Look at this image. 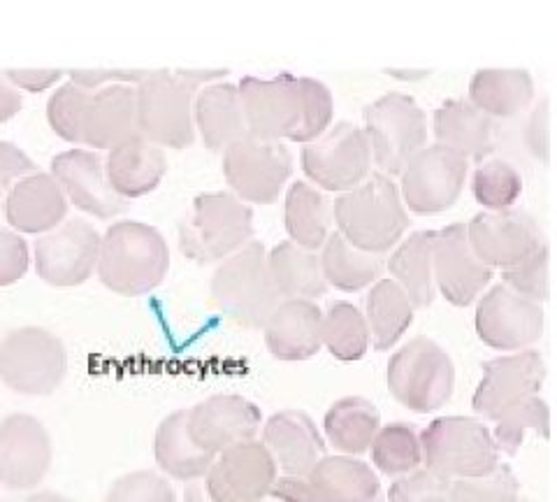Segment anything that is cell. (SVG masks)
<instances>
[{"instance_id":"ba28073f","label":"cell","mask_w":557,"mask_h":502,"mask_svg":"<svg viewBox=\"0 0 557 502\" xmlns=\"http://www.w3.org/2000/svg\"><path fill=\"white\" fill-rule=\"evenodd\" d=\"M364 135L381 175H403L428 145V119L411 96L391 91L364 108Z\"/></svg>"},{"instance_id":"8d00e7d4","label":"cell","mask_w":557,"mask_h":502,"mask_svg":"<svg viewBox=\"0 0 557 502\" xmlns=\"http://www.w3.org/2000/svg\"><path fill=\"white\" fill-rule=\"evenodd\" d=\"M321 258V270L325 284L339 291L354 293L376 282L383 270V258L368 254L348 242L339 233H330Z\"/></svg>"},{"instance_id":"1f68e13d","label":"cell","mask_w":557,"mask_h":502,"mask_svg":"<svg viewBox=\"0 0 557 502\" xmlns=\"http://www.w3.org/2000/svg\"><path fill=\"white\" fill-rule=\"evenodd\" d=\"M270 280L282 301H311L325 296L321 258L317 252H307L295 242H278L268 256Z\"/></svg>"},{"instance_id":"f5cc1de1","label":"cell","mask_w":557,"mask_h":502,"mask_svg":"<svg viewBox=\"0 0 557 502\" xmlns=\"http://www.w3.org/2000/svg\"><path fill=\"white\" fill-rule=\"evenodd\" d=\"M5 77L16 91L40 94L54 86L63 77V71H59V68H49V71H42V68H10V71H5Z\"/></svg>"},{"instance_id":"277c9868","label":"cell","mask_w":557,"mask_h":502,"mask_svg":"<svg viewBox=\"0 0 557 502\" xmlns=\"http://www.w3.org/2000/svg\"><path fill=\"white\" fill-rule=\"evenodd\" d=\"M212 303L242 328H263L282 303L270 280L263 242H249L212 274Z\"/></svg>"},{"instance_id":"8992f818","label":"cell","mask_w":557,"mask_h":502,"mask_svg":"<svg viewBox=\"0 0 557 502\" xmlns=\"http://www.w3.org/2000/svg\"><path fill=\"white\" fill-rule=\"evenodd\" d=\"M198 86L180 71H151L135 89L137 133L156 147L184 149L196 137L194 100Z\"/></svg>"},{"instance_id":"7dc6e473","label":"cell","mask_w":557,"mask_h":502,"mask_svg":"<svg viewBox=\"0 0 557 502\" xmlns=\"http://www.w3.org/2000/svg\"><path fill=\"white\" fill-rule=\"evenodd\" d=\"M448 491L450 479L430 470H416L393 483L388 502H448Z\"/></svg>"},{"instance_id":"7402d4cb","label":"cell","mask_w":557,"mask_h":502,"mask_svg":"<svg viewBox=\"0 0 557 502\" xmlns=\"http://www.w3.org/2000/svg\"><path fill=\"white\" fill-rule=\"evenodd\" d=\"M51 177L59 182L67 203L98 219H112L126 210V200L110 186L104 161L91 149H67L51 159Z\"/></svg>"},{"instance_id":"d590c367","label":"cell","mask_w":557,"mask_h":502,"mask_svg":"<svg viewBox=\"0 0 557 502\" xmlns=\"http://www.w3.org/2000/svg\"><path fill=\"white\" fill-rule=\"evenodd\" d=\"M333 223V203L307 182H293L286 194V231L290 242L317 252L325 245Z\"/></svg>"},{"instance_id":"8fae6325","label":"cell","mask_w":557,"mask_h":502,"mask_svg":"<svg viewBox=\"0 0 557 502\" xmlns=\"http://www.w3.org/2000/svg\"><path fill=\"white\" fill-rule=\"evenodd\" d=\"M276 465L263 442H244L214 458L207 475L188 481L186 502H263Z\"/></svg>"},{"instance_id":"5bb4252c","label":"cell","mask_w":557,"mask_h":502,"mask_svg":"<svg viewBox=\"0 0 557 502\" xmlns=\"http://www.w3.org/2000/svg\"><path fill=\"white\" fill-rule=\"evenodd\" d=\"M100 233L86 219H70L35 242V270L51 286H79L94 274Z\"/></svg>"},{"instance_id":"9c48e42d","label":"cell","mask_w":557,"mask_h":502,"mask_svg":"<svg viewBox=\"0 0 557 502\" xmlns=\"http://www.w3.org/2000/svg\"><path fill=\"white\" fill-rule=\"evenodd\" d=\"M456 387V366L442 344L416 338L393 354L388 389L407 409L428 414L444 407Z\"/></svg>"},{"instance_id":"6f0895ef","label":"cell","mask_w":557,"mask_h":502,"mask_svg":"<svg viewBox=\"0 0 557 502\" xmlns=\"http://www.w3.org/2000/svg\"><path fill=\"white\" fill-rule=\"evenodd\" d=\"M370 502H383V498L379 495V498H374V500H370Z\"/></svg>"},{"instance_id":"7c38bea8","label":"cell","mask_w":557,"mask_h":502,"mask_svg":"<svg viewBox=\"0 0 557 502\" xmlns=\"http://www.w3.org/2000/svg\"><path fill=\"white\" fill-rule=\"evenodd\" d=\"M372 149L356 124L339 121L302 149L305 175L325 192H354L370 177Z\"/></svg>"},{"instance_id":"74e56055","label":"cell","mask_w":557,"mask_h":502,"mask_svg":"<svg viewBox=\"0 0 557 502\" xmlns=\"http://www.w3.org/2000/svg\"><path fill=\"white\" fill-rule=\"evenodd\" d=\"M413 305L393 280H379L368 296V328L374 350L386 352L413 323Z\"/></svg>"},{"instance_id":"9a60e30c","label":"cell","mask_w":557,"mask_h":502,"mask_svg":"<svg viewBox=\"0 0 557 502\" xmlns=\"http://www.w3.org/2000/svg\"><path fill=\"white\" fill-rule=\"evenodd\" d=\"M467 161L440 145L418 151L403 170V198L411 212L440 215L460 198Z\"/></svg>"},{"instance_id":"7bdbcfd3","label":"cell","mask_w":557,"mask_h":502,"mask_svg":"<svg viewBox=\"0 0 557 502\" xmlns=\"http://www.w3.org/2000/svg\"><path fill=\"white\" fill-rule=\"evenodd\" d=\"M520 483L509 465H497L493 473L474 479L450 481L448 502H518Z\"/></svg>"},{"instance_id":"836d02e7","label":"cell","mask_w":557,"mask_h":502,"mask_svg":"<svg viewBox=\"0 0 557 502\" xmlns=\"http://www.w3.org/2000/svg\"><path fill=\"white\" fill-rule=\"evenodd\" d=\"M434 231H416L391 254L393 282L407 293L413 307H430L437 296L432 277Z\"/></svg>"},{"instance_id":"bcb514c9","label":"cell","mask_w":557,"mask_h":502,"mask_svg":"<svg viewBox=\"0 0 557 502\" xmlns=\"http://www.w3.org/2000/svg\"><path fill=\"white\" fill-rule=\"evenodd\" d=\"M104 502H177V498L165 477L139 470L119 477Z\"/></svg>"},{"instance_id":"ab89813d","label":"cell","mask_w":557,"mask_h":502,"mask_svg":"<svg viewBox=\"0 0 557 502\" xmlns=\"http://www.w3.org/2000/svg\"><path fill=\"white\" fill-rule=\"evenodd\" d=\"M370 449L374 465L388 477L411 475L423 463L421 438L409 424H391L386 428H379Z\"/></svg>"},{"instance_id":"83f0119b","label":"cell","mask_w":557,"mask_h":502,"mask_svg":"<svg viewBox=\"0 0 557 502\" xmlns=\"http://www.w3.org/2000/svg\"><path fill=\"white\" fill-rule=\"evenodd\" d=\"M434 137L437 145L462 156L465 161H483L495 149L493 119L476 110L465 98H450L434 112Z\"/></svg>"},{"instance_id":"ee69618b","label":"cell","mask_w":557,"mask_h":502,"mask_svg":"<svg viewBox=\"0 0 557 502\" xmlns=\"http://www.w3.org/2000/svg\"><path fill=\"white\" fill-rule=\"evenodd\" d=\"M89 91L82 86L67 82L49 96L47 102V121L54 133L67 143L82 145V126H84V112L89 106Z\"/></svg>"},{"instance_id":"2e32d148","label":"cell","mask_w":557,"mask_h":502,"mask_svg":"<svg viewBox=\"0 0 557 502\" xmlns=\"http://www.w3.org/2000/svg\"><path fill=\"white\" fill-rule=\"evenodd\" d=\"M465 229L474 256L491 270L511 268L546 245L539 223L522 210L481 212Z\"/></svg>"},{"instance_id":"ac0fdd59","label":"cell","mask_w":557,"mask_h":502,"mask_svg":"<svg viewBox=\"0 0 557 502\" xmlns=\"http://www.w3.org/2000/svg\"><path fill=\"white\" fill-rule=\"evenodd\" d=\"M476 333L487 347L520 352L544 333V307L504 284L493 286L476 305Z\"/></svg>"},{"instance_id":"c3c4849f","label":"cell","mask_w":557,"mask_h":502,"mask_svg":"<svg viewBox=\"0 0 557 502\" xmlns=\"http://www.w3.org/2000/svg\"><path fill=\"white\" fill-rule=\"evenodd\" d=\"M30 264L26 240L8 229H0V286H12L22 280Z\"/></svg>"},{"instance_id":"ffe728a7","label":"cell","mask_w":557,"mask_h":502,"mask_svg":"<svg viewBox=\"0 0 557 502\" xmlns=\"http://www.w3.org/2000/svg\"><path fill=\"white\" fill-rule=\"evenodd\" d=\"M432 277L442 296L456 307L472 305L491 284L493 270L483 266L469 247L465 223H450L442 231H434Z\"/></svg>"},{"instance_id":"cb8c5ba5","label":"cell","mask_w":557,"mask_h":502,"mask_svg":"<svg viewBox=\"0 0 557 502\" xmlns=\"http://www.w3.org/2000/svg\"><path fill=\"white\" fill-rule=\"evenodd\" d=\"M3 215L14 233L54 231L67 215V198L51 172H30L5 198Z\"/></svg>"},{"instance_id":"e0dca14e","label":"cell","mask_w":557,"mask_h":502,"mask_svg":"<svg viewBox=\"0 0 557 502\" xmlns=\"http://www.w3.org/2000/svg\"><path fill=\"white\" fill-rule=\"evenodd\" d=\"M544 356L525 350L483 363V379L472 397V407L485 419L497 421L504 412L536 395L544 387Z\"/></svg>"},{"instance_id":"9f6ffc18","label":"cell","mask_w":557,"mask_h":502,"mask_svg":"<svg viewBox=\"0 0 557 502\" xmlns=\"http://www.w3.org/2000/svg\"><path fill=\"white\" fill-rule=\"evenodd\" d=\"M24 502H73V500H67L65 495L54 493V491H40V493L28 495Z\"/></svg>"},{"instance_id":"680465c9","label":"cell","mask_w":557,"mask_h":502,"mask_svg":"<svg viewBox=\"0 0 557 502\" xmlns=\"http://www.w3.org/2000/svg\"><path fill=\"white\" fill-rule=\"evenodd\" d=\"M518 502H530V500H518Z\"/></svg>"},{"instance_id":"4fadbf2b","label":"cell","mask_w":557,"mask_h":502,"mask_svg":"<svg viewBox=\"0 0 557 502\" xmlns=\"http://www.w3.org/2000/svg\"><path fill=\"white\" fill-rule=\"evenodd\" d=\"M290 172L293 154L284 143L256 140L247 135L223 151V177L242 203H274Z\"/></svg>"},{"instance_id":"30bf717a","label":"cell","mask_w":557,"mask_h":502,"mask_svg":"<svg viewBox=\"0 0 557 502\" xmlns=\"http://www.w3.org/2000/svg\"><path fill=\"white\" fill-rule=\"evenodd\" d=\"M67 372V352L61 338L47 328L22 326L0 342V379L16 393H54Z\"/></svg>"},{"instance_id":"f546056e","label":"cell","mask_w":557,"mask_h":502,"mask_svg":"<svg viewBox=\"0 0 557 502\" xmlns=\"http://www.w3.org/2000/svg\"><path fill=\"white\" fill-rule=\"evenodd\" d=\"M534 98V79L520 68H485L469 82V102L487 117L509 119Z\"/></svg>"},{"instance_id":"d4e9b609","label":"cell","mask_w":557,"mask_h":502,"mask_svg":"<svg viewBox=\"0 0 557 502\" xmlns=\"http://www.w3.org/2000/svg\"><path fill=\"white\" fill-rule=\"evenodd\" d=\"M135 89L128 84L102 86L89 96L84 112L82 145L91 149H114L116 145L137 137Z\"/></svg>"},{"instance_id":"6da1fadb","label":"cell","mask_w":557,"mask_h":502,"mask_svg":"<svg viewBox=\"0 0 557 502\" xmlns=\"http://www.w3.org/2000/svg\"><path fill=\"white\" fill-rule=\"evenodd\" d=\"M249 137L270 143H313L330 128L333 94L313 77L282 73L272 79L244 77L237 86Z\"/></svg>"},{"instance_id":"e575fe53","label":"cell","mask_w":557,"mask_h":502,"mask_svg":"<svg viewBox=\"0 0 557 502\" xmlns=\"http://www.w3.org/2000/svg\"><path fill=\"white\" fill-rule=\"evenodd\" d=\"M381 428V414L368 397L348 395L325 414V436L342 454L358 456L372 446Z\"/></svg>"},{"instance_id":"f6af8a7d","label":"cell","mask_w":557,"mask_h":502,"mask_svg":"<svg viewBox=\"0 0 557 502\" xmlns=\"http://www.w3.org/2000/svg\"><path fill=\"white\" fill-rule=\"evenodd\" d=\"M548 261L550 252L548 245H544L532 256L522 258L520 264L502 270V284L511 289L518 296L534 301L542 305L550 296V282H548Z\"/></svg>"},{"instance_id":"b9f144b4","label":"cell","mask_w":557,"mask_h":502,"mask_svg":"<svg viewBox=\"0 0 557 502\" xmlns=\"http://www.w3.org/2000/svg\"><path fill=\"white\" fill-rule=\"evenodd\" d=\"M474 198L479 205L487 207L491 212L513 210L516 200L522 194V177L520 172L502 159L481 161L474 172Z\"/></svg>"},{"instance_id":"3957f363","label":"cell","mask_w":557,"mask_h":502,"mask_svg":"<svg viewBox=\"0 0 557 502\" xmlns=\"http://www.w3.org/2000/svg\"><path fill=\"white\" fill-rule=\"evenodd\" d=\"M333 217L339 235L368 254L391 252L409 229V215L395 182L381 172H370L354 192L335 200Z\"/></svg>"},{"instance_id":"484cf974","label":"cell","mask_w":557,"mask_h":502,"mask_svg":"<svg viewBox=\"0 0 557 502\" xmlns=\"http://www.w3.org/2000/svg\"><path fill=\"white\" fill-rule=\"evenodd\" d=\"M323 311L311 301H282L263 326L268 350L278 360H307L323 347Z\"/></svg>"},{"instance_id":"d6a6232c","label":"cell","mask_w":557,"mask_h":502,"mask_svg":"<svg viewBox=\"0 0 557 502\" xmlns=\"http://www.w3.org/2000/svg\"><path fill=\"white\" fill-rule=\"evenodd\" d=\"M156 463L163 473L182 481H196L212 467V454L202 452L188 432V409L172 412L156 430L153 442Z\"/></svg>"},{"instance_id":"4316f807","label":"cell","mask_w":557,"mask_h":502,"mask_svg":"<svg viewBox=\"0 0 557 502\" xmlns=\"http://www.w3.org/2000/svg\"><path fill=\"white\" fill-rule=\"evenodd\" d=\"M110 186L124 200L151 194L168 172V159L161 147L151 145L145 137H133L110 149L104 159Z\"/></svg>"},{"instance_id":"52a82bcc","label":"cell","mask_w":557,"mask_h":502,"mask_svg":"<svg viewBox=\"0 0 557 502\" xmlns=\"http://www.w3.org/2000/svg\"><path fill=\"white\" fill-rule=\"evenodd\" d=\"M421 438L425 470L446 479H474L499 465V449L493 432L479 419H434Z\"/></svg>"},{"instance_id":"11a10c76","label":"cell","mask_w":557,"mask_h":502,"mask_svg":"<svg viewBox=\"0 0 557 502\" xmlns=\"http://www.w3.org/2000/svg\"><path fill=\"white\" fill-rule=\"evenodd\" d=\"M22 106H24L22 94L10 84L5 73H0V124H5V121L20 114Z\"/></svg>"},{"instance_id":"4dcf8cb0","label":"cell","mask_w":557,"mask_h":502,"mask_svg":"<svg viewBox=\"0 0 557 502\" xmlns=\"http://www.w3.org/2000/svg\"><path fill=\"white\" fill-rule=\"evenodd\" d=\"M307 481L321 502H370L381 495L376 473L354 456H323Z\"/></svg>"},{"instance_id":"f907efd6","label":"cell","mask_w":557,"mask_h":502,"mask_svg":"<svg viewBox=\"0 0 557 502\" xmlns=\"http://www.w3.org/2000/svg\"><path fill=\"white\" fill-rule=\"evenodd\" d=\"M151 71H128V68H91V71H70V82L91 91L102 84H139L149 77Z\"/></svg>"},{"instance_id":"d6986e66","label":"cell","mask_w":557,"mask_h":502,"mask_svg":"<svg viewBox=\"0 0 557 502\" xmlns=\"http://www.w3.org/2000/svg\"><path fill=\"white\" fill-rule=\"evenodd\" d=\"M49 432L30 414H12L0 421V483L12 491H30L51 465Z\"/></svg>"},{"instance_id":"681fc988","label":"cell","mask_w":557,"mask_h":502,"mask_svg":"<svg viewBox=\"0 0 557 502\" xmlns=\"http://www.w3.org/2000/svg\"><path fill=\"white\" fill-rule=\"evenodd\" d=\"M30 172H35L30 156L16 145L0 140V212H3L10 188Z\"/></svg>"},{"instance_id":"44dd1931","label":"cell","mask_w":557,"mask_h":502,"mask_svg":"<svg viewBox=\"0 0 557 502\" xmlns=\"http://www.w3.org/2000/svg\"><path fill=\"white\" fill-rule=\"evenodd\" d=\"M258 405L242 395H212L188 409V432L202 452L219 456L228 449L251 442L260 428Z\"/></svg>"},{"instance_id":"f35d334b","label":"cell","mask_w":557,"mask_h":502,"mask_svg":"<svg viewBox=\"0 0 557 502\" xmlns=\"http://www.w3.org/2000/svg\"><path fill=\"white\" fill-rule=\"evenodd\" d=\"M321 340L335 358L360 360L370 347L368 319L351 303H330L321 323Z\"/></svg>"},{"instance_id":"603a6c76","label":"cell","mask_w":557,"mask_h":502,"mask_svg":"<svg viewBox=\"0 0 557 502\" xmlns=\"http://www.w3.org/2000/svg\"><path fill=\"white\" fill-rule=\"evenodd\" d=\"M263 444L276 470L286 477H307L325 456V442L317 424L300 409L276 412L263 428Z\"/></svg>"},{"instance_id":"816d5d0a","label":"cell","mask_w":557,"mask_h":502,"mask_svg":"<svg viewBox=\"0 0 557 502\" xmlns=\"http://www.w3.org/2000/svg\"><path fill=\"white\" fill-rule=\"evenodd\" d=\"M550 112H548V98L539 102L536 110L532 112L528 121V131H525V143L530 151L542 159L544 163L550 161Z\"/></svg>"},{"instance_id":"7a4b0ae2","label":"cell","mask_w":557,"mask_h":502,"mask_svg":"<svg viewBox=\"0 0 557 502\" xmlns=\"http://www.w3.org/2000/svg\"><path fill=\"white\" fill-rule=\"evenodd\" d=\"M100 282L119 296H145L161 286L170 270V249L159 229L143 221H116L100 237Z\"/></svg>"},{"instance_id":"f1b7e54d","label":"cell","mask_w":557,"mask_h":502,"mask_svg":"<svg viewBox=\"0 0 557 502\" xmlns=\"http://www.w3.org/2000/svg\"><path fill=\"white\" fill-rule=\"evenodd\" d=\"M194 124L207 149L225 151L249 135L242 98L235 84H209L198 89L194 100Z\"/></svg>"},{"instance_id":"5b68a950","label":"cell","mask_w":557,"mask_h":502,"mask_svg":"<svg viewBox=\"0 0 557 502\" xmlns=\"http://www.w3.org/2000/svg\"><path fill=\"white\" fill-rule=\"evenodd\" d=\"M253 237V210L228 192L202 194L180 226V249L196 264H214L247 247Z\"/></svg>"},{"instance_id":"db71d44e","label":"cell","mask_w":557,"mask_h":502,"mask_svg":"<svg viewBox=\"0 0 557 502\" xmlns=\"http://www.w3.org/2000/svg\"><path fill=\"white\" fill-rule=\"evenodd\" d=\"M270 502H321L307 477H276L268 493Z\"/></svg>"},{"instance_id":"60d3db41","label":"cell","mask_w":557,"mask_h":502,"mask_svg":"<svg viewBox=\"0 0 557 502\" xmlns=\"http://www.w3.org/2000/svg\"><path fill=\"white\" fill-rule=\"evenodd\" d=\"M528 430L536 432V436H542L544 440L550 438V409L546 401H542L539 395H532L528 401L511 407L509 412H504L497 419L493 440L499 452L516 456Z\"/></svg>"}]
</instances>
